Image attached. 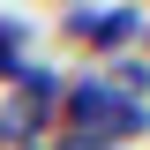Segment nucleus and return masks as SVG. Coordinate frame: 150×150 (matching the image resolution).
I'll list each match as a JSON object with an SVG mask.
<instances>
[{
	"label": "nucleus",
	"mask_w": 150,
	"mask_h": 150,
	"mask_svg": "<svg viewBox=\"0 0 150 150\" xmlns=\"http://www.w3.org/2000/svg\"><path fill=\"white\" fill-rule=\"evenodd\" d=\"M60 105H68V128H75V135H98L105 150H112V143H128V135H143V105H135V98H120L105 75L75 83Z\"/></svg>",
	"instance_id": "nucleus-1"
},
{
	"label": "nucleus",
	"mask_w": 150,
	"mask_h": 150,
	"mask_svg": "<svg viewBox=\"0 0 150 150\" xmlns=\"http://www.w3.org/2000/svg\"><path fill=\"white\" fill-rule=\"evenodd\" d=\"M53 105H60L53 75H23V83H15V105L0 112V135H8V143H30V135L53 120Z\"/></svg>",
	"instance_id": "nucleus-2"
},
{
	"label": "nucleus",
	"mask_w": 150,
	"mask_h": 150,
	"mask_svg": "<svg viewBox=\"0 0 150 150\" xmlns=\"http://www.w3.org/2000/svg\"><path fill=\"white\" fill-rule=\"evenodd\" d=\"M68 38H75V45L112 53V45L143 38V15H135V8H75V15H68Z\"/></svg>",
	"instance_id": "nucleus-3"
},
{
	"label": "nucleus",
	"mask_w": 150,
	"mask_h": 150,
	"mask_svg": "<svg viewBox=\"0 0 150 150\" xmlns=\"http://www.w3.org/2000/svg\"><path fill=\"white\" fill-rule=\"evenodd\" d=\"M23 23H0V83H23Z\"/></svg>",
	"instance_id": "nucleus-4"
},
{
	"label": "nucleus",
	"mask_w": 150,
	"mask_h": 150,
	"mask_svg": "<svg viewBox=\"0 0 150 150\" xmlns=\"http://www.w3.org/2000/svg\"><path fill=\"white\" fill-rule=\"evenodd\" d=\"M68 150H105V143H68Z\"/></svg>",
	"instance_id": "nucleus-5"
}]
</instances>
